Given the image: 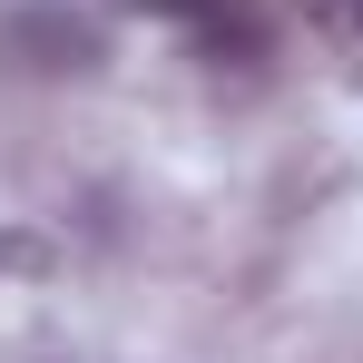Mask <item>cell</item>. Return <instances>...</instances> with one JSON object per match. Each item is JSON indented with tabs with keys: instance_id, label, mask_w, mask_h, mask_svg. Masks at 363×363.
I'll list each match as a JSON object with an SVG mask.
<instances>
[{
	"instance_id": "obj_3",
	"label": "cell",
	"mask_w": 363,
	"mask_h": 363,
	"mask_svg": "<svg viewBox=\"0 0 363 363\" xmlns=\"http://www.w3.org/2000/svg\"><path fill=\"white\" fill-rule=\"evenodd\" d=\"M30 255H40L30 236H0V275H10V265H30Z\"/></svg>"
},
{
	"instance_id": "obj_2",
	"label": "cell",
	"mask_w": 363,
	"mask_h": 363,
	"mask_svg": "<svg viewBox=\"0 0 363 363\" xmlns=\"http://www.w3.org/2000/svg\"><path fill=\"white\" fill-rule=\"evenodd\" d=\"M128 10H147V20H186V30H216V20H236L245 0H128Z\"/></svg>"
},
{
	"instance_id": "obj_1",
	"label": "cell",
	"mask_w": 363,
	"mask_h": 363,
	"mask_svg": "<svg viewBox=\"0 0 363 363\" xmlns=\"http://www.w3.org/2000/svg\"><path fill=\"white\" fill-rule=\"evenodd\" d=\"M304 20H314V40H334L344 60H363V0H304Z\"/></svg>"
}]
</instances>
